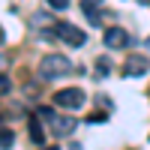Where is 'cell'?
I'll list each match as a JSON object with an SVG mask.
<instances>
[{
	"mask_svg": "<svg viewBox=\"0 0 150 150\" xmlns=\"http://www.w3.org/2000/svg\"><path fill=\"white\" fill-rule=\"evenodd\" d=\"M72 72V60L63 54H48L39 60V78L45 81H54V78H63V75Z\"/></svg>",
	"mask_w": 150,
	"mask_h": 150,
	"instance_id": "6da1fadb",
	"label": "cell"
},
{
	"mask_svg": "<svg viewBox=\"0 0 150 150\" xmlns=\"http://www.w3.org/2000/svg\"><path fill=\"white\" fill-rule=\"evenodd\" d=\"M39 117L42 120H48V126H51V132L57 135V138H63V135H72L75 132V126H78V120L75 117H63V114H57L54 108H48V105H42L39 108Z\"/></svg>",
	"mask_w": 150,
	"mask_h": 150,
	"instance_id": "7a4b0ae2",
	"label": "cell"
},
{
	"mask_svg": "<svg viewBox=\"0 0 150 150\" xmlns=\"http://www.w3.org/2000/svg\"><path fill=\"white\" fill-rule=\"evenodd\" d=\"M54 105H57V108H66V111L81 108V105H84V90H78V87L57 90V93H54Z\"/></svg>",
	"mask_w": 150,
	"mask_h": 150,
	"instance_id": "3957f363",
	"label": "cell"
},
{
	"mask_svg": "<svg viewBox=\"0 0 150 150\" xmlns=\"http://www.w3.org/2000/svg\"><path fill=\"white\" fill-rule=\"evenodd\" d=\"M54 36H60V39H63L66 45H75V48H78V45H84V39H87V36H84L78 27H75V24H69V21L54 24Z\"/></svg>",
	"mask_w": 150,
	"mask_h": 150,
	"instance_id": "277c9868",
	"label": "cell"
},
{
	"mask_svg": "<svg viewBox=\"0 0 150 150\" xmlns=\"http://www.w3.org/2000/svg\"><path fill=\"white\" fill-rule=\"evenodd\" d=\"M147 72H150V63L141 54H129L126 57V63H123V75H126V78H141Z\"/></svg>",
	"mask_w": 150,
	"mask_h": 150,
	"instance_id": "5b68a950",
	"label": "cell"
},
{
	"mask_svg": "<svg viewBox=\"0 0 150 150\" xmlns=\"http://www.w3.org/2000/svg\"><path fill=\"white\" fill-rule=\"evenodd\" d=\"M105 45L108 48H126L129 45V33L123 27H105Z\"/></svg>",
	"mask_w": 150,
	"mask_h": 150,
	"instance_id": "8992f818",
	"label": "cell"
},
{
	"mask_svg": "<svg viewBox=\"0 0 150 150\" xmlns=\"http://www.w3.org/2000/svg\"><path fill=\"white\" fill-rule=\"evenodd\" d=\"M99 3L102 0H81V9H84V15L90 24H99Z\"/></svg>",
	"mask_w": 150,
	"mask_h": 150,
	"instance_id": "52a82bcc",
	"label": "cell"
},
{
	"mask_svg": "<svg viewBox=\"0 0 150 150\" xmlns=\"http://www.w3.org/2000/svg\"><path fill=\"white\" fill-rule=\"evenodd\" d=\"M30 138H33V144H45V135H42V126H39V120H30Z\"/></svg>",
	"mask_w": 150,
	"mask_h": 150,
	"instance_id": "ba28073f",
	"label": "cell"
},
{
	"mask_svg": "<svg viewBox=\"0 0 150 150\" xmlns=\"http://www.w3.org/2000/svg\"><path fill=\"white\" fill-rule=\"evenodd\" d=\"M108 69H111L108 57H99V60H96V78H105V75H108Z\"/></svg>",
	"mask_w": 150,
	"mask_h": 150,
	"instance_id": "9c48e42d",
	"label": "cell"
},
{
	"mask_svg": "<svg viewBox=\"0 0 150 150\" xmlns=\"http://www.w3.org/2000/svg\"><path fill=\"white\" fill-rule=\"evenodd\" d=\"M12 141H15V135H12L9 129H0V144H3V147H12Z\"/></svg>",
	"mask_w": 150,
	"mask_h": 150,
	"instance_id": "30bf717a",
	"label": "cell"
},
{
	"mask_svg": "<svg viewBox=\"0 0 150 150\" xmlns=\"http://www.w3.org/2000/svg\"><path fill=\"white\" fill-rule=\"evenodd\" d=\"M9 87H12V81L6 78V75H0V96H3V93H9Z\"/></svg>",
	"mask_w": 150,
	"mask_h": 150,
	"instance_id": "8fae6325",
	"label": "cell"
},
{
	"mask_svg": "<svg viewBox=\"0 0 150 150\" xmlns=\"http://www.w3.org/2000/svg\"><path fill=\"white\" fill-rule=\"evenodd\" d=\"M48 6H51V9H66L69 0H48Z\"/></svg>",
	"mask_w": 150,
	"mask_h": 150,
	"instance_id": "7c38bea8",
	"label": "cell"
}]
</instances>
